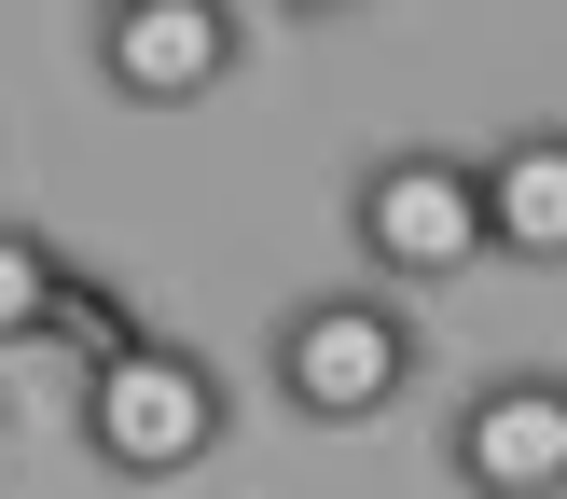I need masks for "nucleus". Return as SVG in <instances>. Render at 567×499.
Returning a JSON list of instances; mask_svg holds the SVG:
<instances>
[{
    "mask_svg": "<svg viewBox=\"0 0 567 499\" xmlns=\"http://www.w3.org/2000/svg\"><path fill=\"white\" fill-rule=\"evenodd\" d=\"M83 458L111 471V486H181V471L221 458V430H236V388H221L208 347H181V333H138V347L83 360V403H70Z\"/></svg>",
    "mask_w": 567,
    "mask_h": 499,
    "instance_id": "f257e3e1",
    "label": "nucleus"
},
{
    "mask_svg": "<svg viewBox=\"0 0 567 499\" xmlns=\"http://www.w3.org/2000/svg\"><path fill=\"white\" fill-rule=\"evenodd\" d=\"M347 249H360V277H402V292H443V277L498 264L485 153H443V139H388V153H360L347 166Z\"/></svg>",
    "mask_w": 567,
    "mask_h": 499,
    "instance_id": "f03ea898",
    "label": "nucleus"
},
{
    "mask_svg": "<svg viewBox=\"0 0 567 499\" xmlns=\"http://www.w3.org/2000/svg\"><path fill=\"white\" fill-rule=\"evenodd\" d=\"M264 360H277V403H291L305 430H360V416H388V403L415 388L430 333H415L402 277H347V292H305V305H277Z\"/></svg>",
    "mask_w": 567,
    "mask_h": 499,
    "instance_id": "7ed1b4c3",
    "label": "nucleus"
},
{
    "mask_svg": "<svg viewBox=\"0 0 567 499\" xmlns=\"http://www.w3.org/2000/svg\"><path fill=\"white\" fill-rule=\"evenodd\" d=\"M236 55H249V14H236V0H111V14H97V83H111L125 111H194V98H221Z\"/></svg>",
    "mask_w": 567,
    "mask_h": 499,
    "instance_id": "20e7f679",
    "label": "nucleus"
},
{
    "mask_svg": "<svg viewBox=\"0 0 567 499\" xmlns=\"http://www.w3.org/2000/svg\"><path fill=\"white\" fill-rule=\"evenodd\" d=\"M443 471L471 499H567V375H485L443 416Z\"/></svg>",
    "mask_w": 567,
    "mask_h": 499,
    "instance_id": "39448f33",
    "label": "nucleus"
},
{
    "mask_svg": "<svg viewBox=\"0 0 567 499\" xmlns=\"http://www.w3.org/2000/svg\"><path fill=\"white\" fill-rule=\"evenodd\" d=\"M485 222H498V264H567V125L485 139Z\"/></svg>",
    "mask_w": 567,
    "mask_h": 499,
    "instance_id": "423d86ee",
    "label": "nucleus"
},
{
    "mask_svg": "<svg viewBox=\"0 0 567 499\" xmlns=\"http://www.w3.org/2000/svg\"><path fill=\"white\" fill-rule=\"evenodd\" d=\"M55 292H70V249H55L42 222H0V360L55 333Z\"/></svg>",
    "mask_w": 567,
    "mask_h": 499,
    "instance_id": "0eeeda50",
    "label": "nucleus"
},
{
    "mask_svg": "<svg viewBox=\"0 0 567 499\" xmlns=\"http://www.w3.org/2000/svg\"><path fill=\"white\" fill-rule=\"evenodd\" d=\"M55 360H111V347H138V319H125V292L111 277H83L70 264V292H55V333H42Z\"/></svg>",
    "mask_w": 567,
    "mask_h": 499,
    "instance_id": "6e6552de",
    "label": "nucleus"
},
{
    "mask_svg": "<svg viewBox=\"0 0 567 499\" xmlns=\"http://www.w3.org/2000/svg\"><path fill=\"white\" fill-rule=\"evenodd\" d=\"M277 28H347V14H374V0H264Z\"/></svg>",
    "mask_w": 567,
    "mask_h": 499,
    "instance_id": "1a4fd4ad",
    "label": "nucleus"
},
{
    "mask_svg": "<svg viewBox=\"0 0 567 499\" xmlns=\"http://www.w3.org/2000/svg\"><path fill=\"white\" fill-rule=\"evenodd\" d=\"M97 14H111V0H97Z\"/></svg>",
    "mask_w": 567,
    "mask_h": 499,
    "instance_id": "9d476101",
    "label": "nucleus"
}]
</instances>
